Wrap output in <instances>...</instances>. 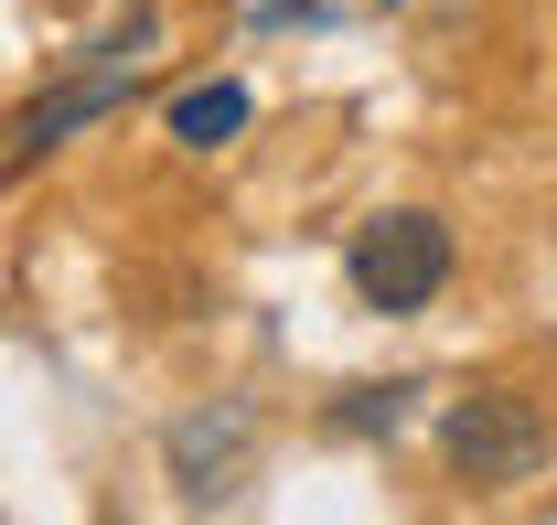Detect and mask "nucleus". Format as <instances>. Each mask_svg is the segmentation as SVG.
Wrapping results in <instances>:
<instances>
[{
    "instance_id": "nucleus-6",
    "label": "nucleus",
    "mask_w": 557,
    "mask_h": 525,
    "mask_svg": "<svg viewBox=\"0 0 557 525\" xmlns=\"http://www.w3.org/2000/svg\"><path fill=\"white\" fill-rule=\"evenodd\" d=\"M408 418H418V387H354L333 407V429H354V440H397Z\"/></svg>"
},
{
    "instance_id": "nucleus-5",
    "label": "nucleus",
    "mask_w": 557,
    "mask_h": 525,
    "mask_svg": "<svg viewBox=\"0 0 557 525\" xmlns=\"http://www.w3.org/2000/svg\"><path fill=\"white\" fill-rule=\"evenodd\" d=\"M236 130H247V86H236V75H214V86H183V97H172V139H183V150H225Z\"/></svg>"
},
{
    "instance_id": "nucleus-1",
    "label": "nucleus",
    "mask_w": 557,
    "mask_h": 525,
    "mask_svg": "<svg viewBox=\"0 0 557 525\" xmlns=\"http://www.w3.org/2000/svg\"><path fill=\"white\" fill-rule=\"evenodd\" d=\"M150 44H161V11L139 0V11L119 22V33H97V44H86V54H75V65L54 75V86H44V97H33L22 119H11V172H22V161H44V150H54L65 130L108 119V108H129L139 65H150Z\"/></svg>"
},
{
    "instance_id": "nucleus-2",
    "label": "nucleus",
    "mask_w": 557,
    "mask_h": 525,
    "mask_svg": "<svg viewBox=\"0 0 557 525\" xmlns=\"http://www.w3.org/2000/svg\"><path fill=\"white\" fill-rule=\"evenodd\" d=\"M450 268H461L450 225H440V215H418V204L375 215V225H354V247H344V279H354V301H364V312H429V301L450 290Z\"/></svg>"
},
{
    "instance_id": "nucleus-4",
    "label": "nucleus",
    "mask_w": 557,
    "mask_h": 525,
    "mask_svg": "<svg viewBox=\"0 0 557 525\" xmlns=\"http://www.w3.org/2000/svg\"><path fill=\"white\" fill-rule=\"evenodd\" d=\"M236 461H247V407H205V418L172 429V483H183L194 504H214V493L236 483Z\"/></svg>"
},
{
    "instance_id": "nucleus-3",
    "label": "nucleus",
    "mask_w": 557,
    "mask_h": 525,
    "mask_svg": "<svg viewBox=\"0 0 557 525\" xmlns=\"http://www.w3.org/2000/svg\"><path fill=\"white\" fill-rule=\"evenodd\" d=\"M440 451H450L461 483H525V472L547 461V418H536L525 396H504V387H472V396H450Z\"/></svg>"
}]
</instances>
